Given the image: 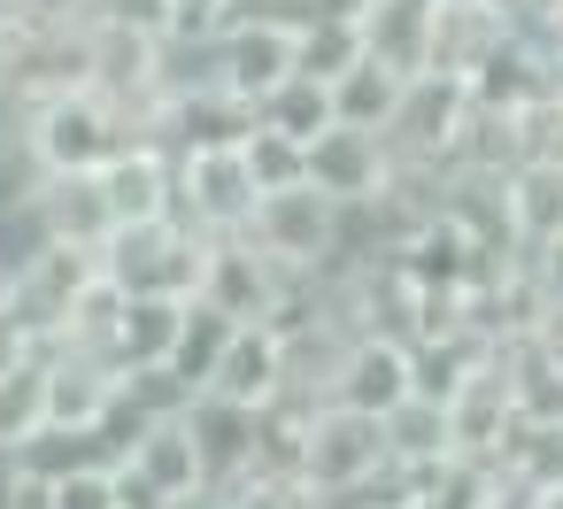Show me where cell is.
I'll return each mask as SVG.
<instances>
[{
	"instance_id": "cell-16",
	"label": "cell",
	"mask_w": 563,
	"mask_h": 509,
	"mask_svg": "<svg viewBox=\"0 0 563 509\" xmlns=\"http://www.w3.org/2000/svg\"><path fill=\"white\" fill-rule=\"evenodd\" d=\"M363 24V55L386 70H424V32H432V0H371L355 16Z\"/></svg>"
},
{
	"instance_id": "cell-23",
	"label": "cell",
	"mask_w": 563,
	"mask_h": 509,
	"mask_svg": "<svg viewBox=\"0 0 563 509\" xmlns=\"http://www.w3.org/2000/svg\"><path fill=\"white\" fill-rule=\"evenodd\" d=\"M347 63H363V24L355 16H301L294 24V70L332 86Z\"/></svg>"
},
{
	"instance_id": "cell-24",
	"label": "cell",
	"mask_w": 563,
	"mask_h": 509,
	"mask_svg": "<svg viewBox=\"0 0 563 509\" xmlns=\"http://www.w3.org/2000/svg\"><path fill=\"white\" fill-rule=\"evenodd\" d=\"M240 163H247L255 193L301 186V140H286V132H271V124H247V140H240Z\"/></svg>"
},
{
	"instance_id": "cell-4",
	"label": "cell",
	"mask_w": 563,
	"mask_h": 509,
	"mask_svg": "<svg viewBox=\"0 0 563 509\" xmlns=\"http://www.w3.org/2000/svg\"><path fill=\"white\" fill-rule=\"evenodd\" d=\"M16 109H24V101H16ZM24 124H32V147H40L47 170H101V163L124 147V117H117V101H101L93 86H63V93L32 101Z\"/></svg>"
},
{
	"instance_id": "cell-17",
	"label": "cell",
	"mask_w": 563,
	"mask_h": 509,
	"mask_svg": "<svg viewBox=\"0 0 563 509\" xmlns=\"http://www.w3.org/2000/svg\"><path fill=\"white\" fill-rule=\"evenodd\" d=\"M378 424H386V455H394V463H409V471H424V478L455 463V447H448V409H440L432 394H401Z\"/></svg>"
},
{
	"instance_id": "cell-29",
	"label": "cell",
	"mask_w": 563,
	"mask_h": 509,
	"mask_svg": "<svg viewBox=\"0 0 563 509\" xmlns=\"http://www.w3.org/2000/svg\"><path fill=\"white\" fill-rule=\"evenodd\" d=\"M232 0H170V32H217Z\"/></svg>"
},
{
	"instance_id": "cell-8",
	"label": "cell",
	"mask_w": 563,
	"mask_h": 509,
	"mask_svg": "<svg viewBox=\"0 0 563 509\" xmlns=\"http://www.w3.org/2000/svg\"><path fill=\"white\" fill-rule=\"evenodd\" d=\"M401 394H409V340H394V332H347L340 355H332L324 401H347V409L386 417Z\"/></svg>"
},
{
	"instance_id": "cell-25",
	"label": "cell",
	"mask_w": 563,
	"mask_h": 509,
	"mask_svg": "<svg viewBox=\"0 0 563 509\" xmlns=\"http://www.w3.org/2000/svg\"><path fill=\"white\" fill-rule=\"evenodd\" d=\"M47 494H55V509H117V494H109V463H78V471H63V478H47Z\"/></svg>"
},
{
	"instance_id": "cell-19",
	"label": "cell",
	"mask_w": 563,
	"mask_h": 509,
	"mask_svg": "<svg viewBox=\"0 0 563 509\" xmlns=\"http://www.w3.org/2000/svg\"><path fill=\"white\" fill-rule=\"evenodd\" d=\"M255 124H271V132H286V140H317V132L332 124V86L309 78V70H286V78L255 101Z\"/></svg>"
},
{
	"instance_id": "cell-5",
	"label": "cell",
	"mask_w": 563,
	"mask_h": 509,
	"mask_svg": "<svg viewBox=\"0 0 563 509\" xmlns=\"http://www.w3.org/2000/svg\"><path fill=\"white\" fill-rule=\"evenodd\" d=\"M463 109H471V86L463 78L409 70L401 78V101L386 117V155L394 163H448L455 155V132H463Z\"/></svg>"
},
{
	"instance_id": "cell-3",
	"label": "cell",
	"mask_w": 563,
	"mask_h": 509,
	"mask_svg": "<svg viewBox=\"0 0 563 509\" xmlns=\"http://www.w3.org/2000/svg\"><path fill=\"white\" fill-rule=\"evenodd\" d=\"M386 463V424L371 409H347V401H309L301 417V455H294V478L317 494H340L355 478H371Z\"/></svg>"
},
{
	"instance_id": "cell-15",
	"label": "cell",
	"mask_w": 563,
	"mask_h": 509,
	"mask_svg": "<svg viewBox=\"0 0 563 509\" xmlns=\"http://www.w3.org/2000/svg\"><path fill=\"white\" fill-rule=\"evenodd\" d=\"M178 317H186V294H124V301H117V332H109L117 370L163 363L170 340H178Z\"/></svg>"
},
{
	"instance_id": "cell-9",
	"label": "cell",
	"mask_w": 563,
	"mask_h": 509,
	"mask_svg": "<svg viewBox=\"0 0 563 509\" xmlns=\"http://www.w3.org/2000/svg\"><path fill=\"white\" fill-rule=\"evenodd\" d=\"M517 32V9L501 0H432V32H424V70L471 78L501 40Z\"/></svg>"
},
{
	"instance_id": "cell-6",
	"label": "cell",
	"mask_w": 563,
	"mask_h": 509,
	"mask_svg": "<svg viewBox=\"0 0 563 509\" xmlns=\"http://www.w3.org/2000/svg\"><path fill=\"white\" fill-rule=\"evenodd\" d=\"M170 170H178V217L194 232H240L247 224L255 178L240 163V140L232 147H170Z\"/></svg>"
},
{
	"instance_id": "cell-1",
	"label": "cell",
	"mask_w": 563,
	"mask_h": 509,
	"mask_svg": "<svg viewBox=\"0 0 563 509\" xmlns=\"http://www.w3.org/2000/svg\"><path fill=\"white\" fill-rule=\"evenodd\" d=\"M201 247L209 232H194L178 209L170 217H132V224H109L93 263L117 294H194L201 278Z\"/></svg>"
},
{
	"instance_id": "cell-18",
	"label": "cell",
	"mask_w": 563,
	"mask_h": 509,
	"mask_svg": "<svg viewBox=\"0 0 563 509\" xmlns=\"http://www.w3.org/2000/svg\"><path fill=\"white\" fill-rule=\"evenodd\" d=\"M163 494H201L209 478H201V455H194V432H186V417H155V424H140L132 432V447H124Z\"/></svg>"
},
{
	"instance_id": "cell-11",
	"label": "cell",
	"mask_w": 563,
	"mask_h": 509,
	"mask_svg": "<svg viewBox=\"0 0 563 509\" xmlns=\"http://www.w3.org/2000/svg\"><path fill=\"white\" fill-rule=\"evenodd\" d=\"M286 70H294V24L247 16V24H224V32H217V86H224V93L263 101Z\"/></svg>"
},
{
	"instance_id": "cell-12",
	"label": "cell",
	"mask_w": 563,
	"mask_h": 509,
	"mask_svg": "<svg viewBox=\"0 0 563 509\" xmlns=\"http://www.w3.org/2000/svg\"><path fill=\"white\" fill-rule=\"evenodd\" d=\"M278 378H286V340H278V324H271V317H240L201 394H224V401L263 409V401H278Z\"/></svg>"
},
{
	"instance_id": "cell-28",
	"label": "cell",
	"mask_w": 563,
	"mask_h": 509,
	"mask_svg": "<svg viewBox=\"0 0 563 509\" xmlns=\"http://www.w3.org/2000/svg\"><path fill=\"white\" fill-rule=\"evenodd\" d=\"M40 355V340H32V324L9 309V301H0V370H16V363H32Z\"/></svg>"
},
{
	"instance_id": "cell-7",
	"label": "cell",
	"mask_w": 563,
	"mask_h": 509,
	"mask_svg": "<svg viewBox=\"0 0 563 509\" xmlns=\"http://www.w3.org/2000/svg\"><path fill=\"white\" fill-rule=\"evenodd\" d=\"M394 155H386V132H363V124H324L317 140H301V178L332 201H371L386 186Z\"/></svg>"
},
{
	"instance_id": "cell-20",
	"label": "cell",
	"mask_w": 563,
	"mask_h": 509,
	"mask_svg": "<svg viewBox=\"0 0 563 509\" xmlns=\"http://www.w3.org/2000/svg\"><path fill=\"white\" fill-rule=\"evenodd\" d=\"M494 471L525 478L532 494H555L563 486V409L555 417H517V432H509V447H501Z\"/></svg>"
},
{
	"instance_id": "cell-14",
	"label": "cell",
	"mask_w": 563,
	"mask_h": 509,
	"mask_svg": "<svg viewBox=\"0 0 563 509\" xmlns=\"http://www.w3.org/2000/svg\"><path fill=\"white\" fill-rule=\"evenodd\" d=\"M32 201H40V224H47V240L101 247V232H109V193H101V170H47Z\"/></svg>"
},
{
	"instance_id": "cell-10",
	"label": "cell",
	"mask_w": 563,
	"mask_h": 509,
	"mask_svg": "<svg viewBox=\"0 0 563 509\" xmlns=\"http://www.w3.org/2000/svg\"><path fill=\"white\" fill-rule=\"evenodd\" d=\"M178 417H186V432H194V455H201L209 494H224V486H240V478L255 471V409H247V401L194 394Z\"/></svg>"
},
{
	"instance_id": "cell-22",
	"label": "cell",
	"mask_w": 563,
	"mask_h": 509,
	"mask_svg": "<svg viewBox=\"0 0 563 509\" xmlns=\"http://www.w3.org/2000/svg\"><path fill=\"white\" fill-rule=\"evenodd\" d=\"M232 324H240V317H224V309H209V301H194V294H186V317H178V340H170V355H163V363L201 394V386H209V370H217V355H224V340H232Z\"/></svg>"
},
{
	"instance_id": "cell-26",
	"label": "cell",
	"mask_w": 563,
	"mask_h": 509,
	"mask_svg": "<svg viewBox=\"0 0 563 509\" xmlns=\"http://www.w3.org/2000/svg\"><path fill=\"white\" fill-rule=\"evenodd\" d=\"M517 255H525V270H532L540 301L555 309V301H563V240H540V247H517Z\"/></svg>"
},
{
	"instance_id": "cell-2",
	"label": "cell",
	"mask_w": 563,
	"mask_h": 509,
	"mask_svg": "<svg viewBox=\"0 0 563 509\" xmlns=\"http://www.w3.org/2000/svg\"><path fill=\"white\" fill-rule=\"evenodd\" d=\"M247 247L255 255H271L278 270H294V278H309L332 247H340V201L332 193H317L309 178L301 186H278V193H255V209H247Z\"/></svg>"
},
{
	"instance_id": "cell-21",
	"label": "cell",
	"mask_w": 563,
	"mask_h": 509,
	"mask_svg": "<svg viewBox=\"0 0 563 509\" xmlns=\"http://www.w3.org/2000/svg\"><path fill=\"white\" fill-rule=\"evenodd\" d=\"M394 101H401V70H386V63H347L340 78H332V117L340 124H363V132H386V117H394Z\"/></svg>"
},
{
	"instance_id": "cell-27",
	"label": "cell",
	"mask_w": 563,
	"mask_h": 509,
	"mask_svg": "<svg viewBox=\"0 0 563 509\" xmlns=\"http://www.w3.org/2000/svg\"><path fill=\"white\" fill-rule=\"evenodd\" d=\"M532 501H540V494H532L525 478H509V471H486V478H478V494H471L463 509H532Z\"/></svg>"
},
{
	"instance_id": "cell-30",
	"label": "cell",
	"mask_w": 563,
	"mask_h": 509,
	"mask_svg": "<svg viewBox=\"0 0 563 509\" xmlns=\"http://www.w3.org/2000/svg\"><path fill=\"white\" fill-rule=\"evenodd\" d=\"M555 86H563V47H555Z\"/></svg>"
},
{
	"instance_id": "cell-13",
	"label": "cell",
	"mask_w": 563,
	"mask_h": 509,
	"mask_svg": "<svg viewBox=\"0 0 563 509\" xmlns=\"http://www.w3.org/2000/svg\"><path fill=\"white\" fill-rule=\"evenodd\" d=\"M501 193H509V240L517 247H540V240H563V155H525L501 170Z\"/></svg>"
}]
</instances>
